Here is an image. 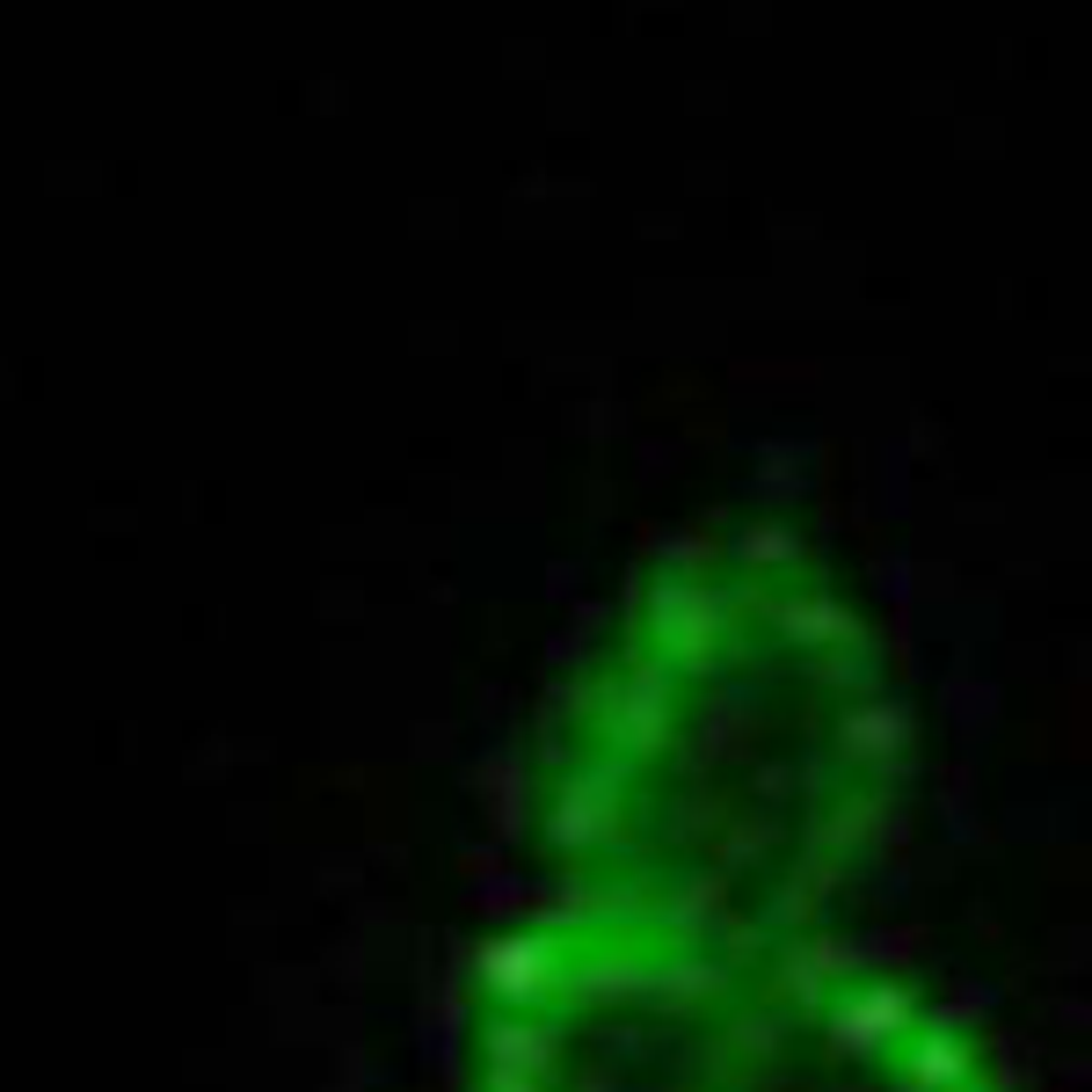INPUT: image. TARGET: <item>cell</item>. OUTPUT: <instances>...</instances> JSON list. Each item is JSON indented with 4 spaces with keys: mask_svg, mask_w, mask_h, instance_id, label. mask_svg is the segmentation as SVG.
Here are the masks:
<instances>
[{
    "mask_svg": "<svg viewBox=\"0 0 1092 1092\" xmlns=\"http://www.w3.org/2000/svg\"><path fill=\"white\" fill-rule=\"evenodd\" d=\"M910 699L801 540L641 569L554 685L524 772L546 896L816 933L904 838Z\"/></svg>",
    "mask_w": 1092,
    "mask_h": 1092,
    "instance_id": "1",
    "label": "cell"
},
{
    "mask_svg": "<svg viewBox=\"0 0 1092 1092\" xmlns=\"http://www.w3.org/2000/svg\"><path fill=\"white\" fill-rule=\"evenodd\" d=\"M466 1092H1012L867 947L540 896L466 969Z\"/></svg>",
    "mask_w": 1092,
    "mask_h": 1092,
    "instance_id": "2",
    "label": "cell"
}]
</instances>
